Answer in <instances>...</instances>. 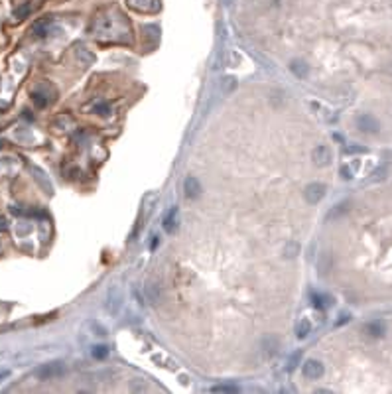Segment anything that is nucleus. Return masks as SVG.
<instances>
[{"label":"nucleus","mask_w":392,"mask_h":394,"mask_svg":"<svg viewBox=\"0 0 392 394\" xmlns=\"http://www.w3.org/2000/svg\"><path fill=\"white\" fill-rule=\"evenodd\" d=\"M355 124H357V128L361 130L363 134H378V130H380V122L368 112L359 114L355 118Z\"/></svg>","instance_id":"f257e3e1"},{"label":"nucleus","mask_w":392,"mask_h":394,"mask_svg":"<svg viewBox=\"0 0 392 394\" xmlns=\"http://www.w3.org/2000/svg\"><path fill=\"white\" fill-rule=\"evenodd\" d=\"M63 372H65V367H63V363H59V361L46 363V365H42V367L36 370V374H38L42 380H50V378L61 376Z\"/></svg>","instance_id":"f03ea898"},{"label":"nucleus","mask_w":392,"mask_h":394,"mask_svg":"<svg viewBox=\"0 0 392 394\" xmlns=\"http://www.w3.org/2000/svg\"><path fill=\"white\" fill-rule=\"evenodd\" d=\"M302 370H304V376H306V378L315 380V378H321V376H323L325 367H323L321 361H317V359H310V361L304 363V368H302Z\"/></svg>","instance_id":"7ed1b4c3"},{"label":"nucleus","mask_w":392,"mask_h":394,"mask_svg":"<svg viewBox=\"0 0 392 394\" xmlns=\"http://www.w3.org/2000/svg\"><path fill=\"white\" fill-rule=\"evenodd\" d=\"M325 185L323 184H310L308 187H306V191H304V195H306V201L308 203H312V205H315V203H319L323 197H325Z\"/></svg>","instance_id":"20e7f679"},{"label":"nucleus","mask_w":392,"mask_h":394,"mask_svg":"<svg viewBox=\"0 0 392 394\" xmlns=\"http://www.w3.org/2000/svg\"><path fill=\"white\" fill-rule=\"evenodd\" d=\"M106 310L110 314H118L120 306H122V296H120V290L116 286H110L108 292H106V302H105Z\"/></svg>","instance_id":"39448f33"},{"label":"nucleus","mask_w":392,"mask_h":394,"mask_svg":"<svg viewBox=\"0 0 392 394\" xmlns=\"http://www.w3.org/2000/svg\"><path fill=\"white\" fill-rule=\"evenodd\" d=\"M312 158H314V164H315V166H319V168H325V166H329V164H331V158H333V154H331V150H329L327 146H317V148L314 150Z\"/></svg>","instance_id":"423d86ee"},{"label":"nucleus","mask_w":392,"mask_h":394,"mask_svg":"<svg viewBox=\"0 0 392 394\" xmlns=\"http://www.w3.org/2000/svg\"><path fill=\"white\" fill-rule=\"evenodd\" d=\"M183 191H185V195H187L189 199L199 197V193H201V184H199V180L193 178V176H187L185 182H183Z\"/></svg>","instance_id":"0eeeda50"},{"label":"nucleus","mask_w":392,"mask_h":394,"mask_svg":"<svg viewBox=\"0 0 392 394\" xmlns=\"http://www.w3.org/2000/svg\"><path fill=\"white\" fill-rule=\"evenodd\" d=\"M178 227H180V209H178V207H172V209L168 211L166 219H164V229H166L168 233H176Z\"/></svg>","instance_id":"6e6552de"},{"label":"nucleus","mask_w":392,"mask_h":394,"mask_svg":"<svg viewBox=\"0 0 392 394\" xmlns=\"http://www.w3.org/2000/svg\"><path fill=\"white\" fill-rule=\"evenodd\" d=\"M130 6L140 10V12H156L160 8L158 0H128Z\"/></svg>","instance_id":"1a4fd4ad"},{"label":"nucleus","mask_w":392,"mask_h":394,"mask_svg":"<svg viewBox=\"0 0 392 394\" xmlns=\"http://www.w3.org/2000/svg\"><path fill=\"white\" fill-rule=\"evenodd\" d=\"M349 201H341V203H337V205H333L329 211H327V215H325V221H337V219H341L347 211H349Z\"/></svg>","instance_id":"9d476101"},{"label":"nucleus","mask_w":392,"mask_h":394,"mask_svg":"<svg viewBox=\"0 0 392 394\" xmlns=\"http://www.w3.org/2000/svg\"><path fill=\"white\" fill-rule=\"evenodd\" d=\"M365 333H366L368 337H374V339H378V337H382V335L386 333V325H384L382 321H378V319H374V321H368V323L365 325Z\"/></svg>","instance_id":"9b49d317"},{"label":"nucleus","mask_w":392,"mask_h":394,"mask_svg":"<svg viewBox=\"0 0 392 394\" xmlns=\"http://www.w3.org/2000/svg\"><path fill=\"white\" fill-rule=\"evenodd\" d=\"M50 26H52V20H50V18L36 22V26H34V36H38V38H46V36L50 34Z\"/></svg>","instance_id":"f8f14e48"},{"label":"nucleus","mask_w":392,"mask_h":394,"mask_svg":"<svg viewBox=\"0 0 392 394\" xmlns=\"http://www.w3.org/2000/svg\"><path fill=\"white\" fill-rule=\"evenodd\" d=\"M312 304H314V308H317V310H323V308H327L329 304H331V298L329 296H323V294H317V292H312Z\"/></svg>","instance_id":"ddd939ff"},{"label":"nucleus","mask_w":392,"mask_h":394,"mask_svg":"<svg viewBox=\"0 0 392 394\" xmlns=\"http://www.w3.org/2000/svg\"><path fill=\"white\" fill-rule=\"evenodd\" d=\"M290 69H292V73H296L298 77H306L310 67L306 65V61H302V59H296V61H292V63H290Z\"/></svg>","instance_id":"4468645a"},{"label":"nucleus","mask_w":392,"mask_h":394,"mask_svg":"<svg viewBox=\"0 0 392 394\" xmlns=\"http://www.w3.org/2000/svg\"><path fill=\"white\" fill-rule=\"evenodd\" d=\"M310 331H312V323H310V319H306V317L300 319V323H298V327H296L298 337H300V339H306Z\"/></svg>","instance_id":"2eb2a0df"},{"label":"nucleus","mask_w":392,"mask_h":394,"mask_svg":"<svg viewBox=\"0 0 392 394\" xmlns=\"http://www.w3.org/2000/svg\"><path fill=\"white\" fill-rule=\"evenodd\" d=\"M91 355H93V359H97V361H105V359L108 357V347H106V345H95V347L91 349Z\"/></svg>","instance_id":"dca6fc26"},{"label":"nucleus","mask_w":392,"mask_h":394,"mask_svg":"<svg viewBox=\"0 0 392 394\" xmlns=\"http://www.w3.org/2000/svg\"><path fill=\"white\" fill-rule=\"evenodd\" d=\"M77 57H79V61L83 63V65H89V63H93L95 61V55L93 53H89V52H85L83 48H77Z\"/></svg>","instance_id":"f3484780"},{"label":"nucleus","mask_w":392,"mask_h":394,"mask_svg":"<svg viewBox=\"0 0 392 394\" xmlns=\"http://www.w3.org/2000/svg\"><path fill=\"white\" fill-rule=\"evenodd\" d=\"M93 112L99 114V116H108V114H110V105L105 103V101H101V103H97V105L93 106Z\"/></svg>","instance_id":"a211bd4d"},{"label":"nucleus","mask_w":392,"mask_h":394,"mask_svg":"<svg viewBox=\"0 0 392 394\" xmlns=\"http://www.w3.org/2000/svg\"><path fill=\"white\" fill-rule=\"evenodd\" d=\"M211 392H238V386L235 384H215Z\"/></svg>","instance_id":"6ab92c4d"},{"label":"nucleus","mask_w":392,"mask_h":394,"mask_svg":"<svg viewBox=\"0 0 392 394\" xmlns=\"http://www.w3.org/2000/svg\"><path fill=\"white\" fill-rule=\"evenodd\" d=\"M298 252H300V244H298V242H290V244L286 246V250H284L286 258H292V256H296Z\"/></svg>","instance_id":"aec40b11"},{"label":"nucleus","mask_w":392,"mask_h":394,"mask_svg":"<svg viewBox=\"0 0 392 394\" xmlns=\"http://www.w3.org/2000/svg\"><path fill=\"white\" fill-rule=\"evenodd\" d=\"M34 103H36L40 108L48 106V99H46V95H40V93H34Z\"/></svg>","instance_id":"412c9836"},{"label":"nucleus","mask_w":392,"mask_h":394,"mask_svg":"<svg viewBox=\"0 0 392 394\" xmlns=\"http://www.w3.org/2000/svg\"><path fill=\"white\" fill-rule=\"evenodd\" d=\"M345 152L347 154H366V148H363V146H347Z\"/></svg>","instance_id":"4be33fe9"},{"label":"nucleus","mask_w":392,"mask_h":394,"mask_svg":"<svg viewBox=\"0 0 392 394\" xmlns=\"http://www.w3.org/2000/svg\"><path fill=\"white\" fill-rule=\"evenodd\" d=\"M339 172H341V178H343V180H351V178H353V174H351V170H349L347 166H343Z\"/></svg>","instance_id":"5701e85b"},{"label":"nucleus","mask_w":392,"mask_h":394,"mask_svg":"<svg viewBox=\"0 0 392 394\" xmlns=\"http://www.w3.org/2000/svg\"><path fill=\"white\" fill-rule=\"evenodd\" d=\"M386 172H388V170H386V168H384V166H382V168H378V170H376V172H374V174H372V176H374V178H372V180H382V178H384V174H386Z\"/></svg>","instance_id":"b1692460"},{"label":"nucleus","mask_w":392,"mask_h":394,"mask_svg":"<svg viewBox=\"0 0 392 394\" xmlns=\"http://www.w3.org/2000/svg\"><path fill=\"white\" fill-rule=\"evenodd\" d=\"M300 357H302V353H300V351H298V353H296V355H292V357H290V368H294V367H296V365H298V361H300Z\"/></svg>","instance_id":"393cba45"},{"label":"nucleus","mask_w":392,"mask_h":394,"mask_svg":"<svg viewBox=\"0 0 392 394\" xmlns=\"http://www.w3.org/2000/svg\"><path fill=\"white\" fill-rule=\"evenodd\" d=\"M349 317H351L349 314H343V315H339V319H337V327H339V325H343V323H347V321H349Z\"/></svg>","instance_id":"a878e982"},{"label":"nucleus","mask_w":392,"mask_h":394,"mask_svg":"<svg viewBox=\"0 0 392 394\" xmlns=\"http://www.w3.org/2000/svg\"><path fill=\"white\" fill-rule=\"evenodd\" d=\"M227 83H225V93L229 91V89H235V79H225Z\"/></svg>","instance_id":"bb28decb"},{"label":"nucleus","mask_w":392,"mask_h":394,"mask_svg":"<svg viewBox=\"0 0 392 394\" xmlns=\"http://www.w3.org/2000/svg\"><path fill=\"white\" fill-rule=\"evenodd\" d=\"M6 229H8V221H6L4 217H0V233L6 231Z\"/></svg>","instance_id":"cd10ccee"}]
</instances>
